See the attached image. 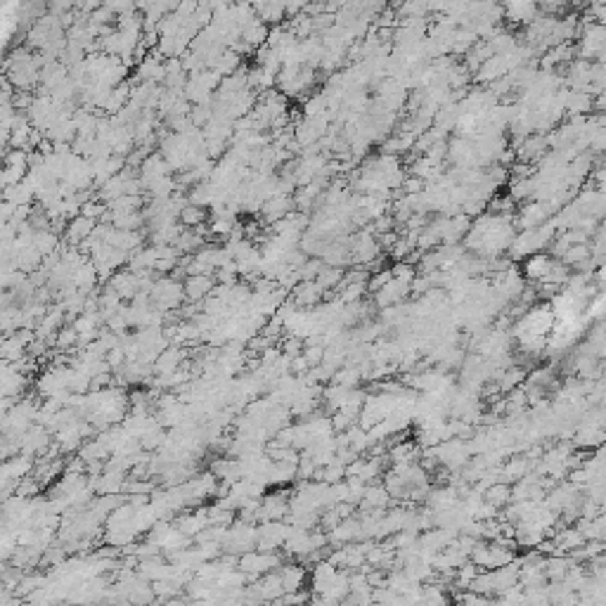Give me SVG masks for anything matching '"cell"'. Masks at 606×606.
<instances>
[{
    "mask_svg": "<svg viewBox=\"0 0 606 606\" xmlns=\"http://www.w3.org/2000/svg\"><path fill=\"white\" fill-rule=\"evenodd\" d=\"M563 265L566 268H578L583 263H588L590 260V246L588 244H573L568 246L566 251H563V256L559 258Z\"/></svg>",
    "mask_w": 606,
    "mask_h": 606,
    "instance_id": "8",
    "label": "cell"
},
{
    "mask_svg": "<svg viewBox=\"0 0 606 606\" xmlns=\"http://www.w3.org/2000/svg\"><path fill=\"white\" fill-rule=\"evenodd\" d=\"M505 19H509L514 24H533L538 19V5L533 3H512L502 8Z\"/></svg>",
    "mask_w": 606,
    "mask_h": 606,
    "instance_id": "4",
    "label": "cell"
},
{
    "mask_svg": "<svg viewBox=\"0 0 606 606\" xmlns=\"http://www.w3.org/2000/svg\"><path fill=\"white\" fill-rule=\"evenodd\" d=\"M481 495H483V502H488L490 507H495V509H500V507H507L512 502L509 483H502V481H495L492 485H488L485 492H481Z\"/></svg>",
    "mask_w": 606,
    "mask_h": 606,
    "instance_id": "6",
    "label": "cell"
},
{
    "mask_svg": "<svg viewBox=\"0 0 606 606\" xmlns=\"http://www.w3.org/2000/svg\"><path fill=\"white\" fill-rule=\"evenodd\" d=\"M95 230V221H90L86 216H76L74 221H69V228H67V239L69 244H83L86 239L93 235Z\"/></svg>",
    "mask_w": 606,
    "mask_h": 606,
    "instance_id": "5",
    "label": "cell"
},
{
    "mask_svg": "<svg viewBox=\"0 0 606 606\" xmlns=\"http://www.w3.org/2000/svg\"><path fill=\"white\" fill-rule=\"evenodd\" d=\"M182 292H185L189 301H204L214 292V277L211 275H189Z\"/></svg>",
    "mask_w": 606,
    "mask_h": 606,
    "instance_id": "3",
    "label": "cell"
},
{
    "mask_svg": "<svg viewBox=\"0 0 606 606\" xmlns=\"http://www.w3.org/2000/svg\"><path fill=\"white\" fill-rule=\"evenodd\" d=\"M552 263H554V258L540 251V253H533V256L524 258V268H521V272H524V277H528L531 282L538 285V282H542L547 277Z\"/></svg>",
    "mask_w": 606,
    "mask_h": 606,
    "instance_id": "1",
    "label": "cell"
},
{
    "mask_svg": "<svg viewBox=\"0 0 606 606\" xmlns=\"http://www.w3.org/2000/svg\"><path fill=\"white\" fill-rule=\"evenodd\" d=\"M178 218H180V221L185 223V225H189V230H194V228H202L204 221H206L209 216H206V211H204V209L192 206V204H185Z\"/></svg>",
    "mask_w": 606,
    "mask_h": 606,
    "instance_id": "9",
    "label": "cell"
},
{
    "mask_svg": "<svg viewBox=\"0 0 606 606\" xmlns=\"http://www.w3.org/2000/svg\"><path fill=\"white\" fill-rule=\"evenodd\" d=\"M363 502L365 507H370L372 512H379V509H384L386 502H389V492H386L384 485H368L363 495Z\"/></svg>",
    "mask_w": 606,
    "mask_h": 606,
    "instance_id": "7",
    "label": "cell"
},
{
    "mask_svg": "<svg viewBox=\"0 0 606 606\" xmlns=\"http://www.w3.org/2000/svg\"><path fill=\"white\" fill-rule=\"evenodd\" d=\"M294 209V199L289 194H277V197H270L268 202H263V206H260V214H263V218L268 223H277L282 221L285 216L292 214Z\"/></svg>",
    "mask_w": 606,
    "mask_h": 606,
    "instance_id": "2",
    "label": "cell"
}]
</instances>
